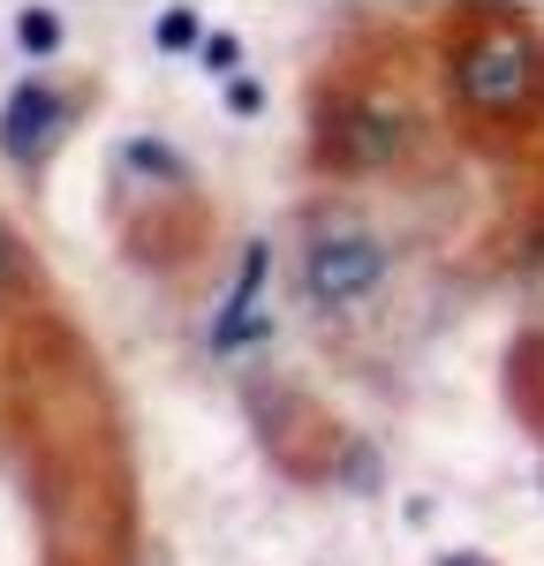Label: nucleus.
<instances>
[{
	"label": "nucleus",
	"mask_w": 544,
	"mask_h": 566,
	"mask_svg": "<svg viewBox=\"0 0 544 566\" xmlns=\"http://www.w3.org/2000/svg\"><path fill=\"white\" fill-rule=\"evenodd\" d=\"M386 280V242L363 219H317L303 242V295L317 310H356Z\"/></svg>",
	"instance_id": "f257e3e1"
},
{
	"label": "nucleus",
	"mask_w": 544,
	"mask_h": 566,
	"mask_svg": "<svg viewBox=\"0 0 544 566\" xmlns=\"http://www.w3.org/2000/svg\"><path fill=\"white\" fill-rule=\"evenodd\" d=\"M15 280H23V242L0 227V287H15Z\"/></svg>",
	"instance_id": "423d86ee"
},
{
	"label": "nucleus",
	"mask_w": 544,
	"mask_h": 566,
	"mask_svg": "<svg viewBox=\"0 0 544 566\" xmlns=\"http://www.w3.org/2000/svg\"><path fill=\"white\" fill-rule=\"evenodd\" d=\"M61 122H69V106L45 84H23L8 98V114H0V151H8L15 167H39L45 151H53V136H61Z\"/></svg>",
	"instance_id": "f03ea898"
},
{
	"label": "nucleus",
	"mask_w": 544,
	"mask_h": 566,
	"mask_svg": "<svg viewBox=\"0 0 544 566\" xmlns=\"http://www.w3.org/2000/svg\"><path fill=\"white\" fill-rule=\"evenodd\" d=\"M15 45H23V53H53V45H61V15H53V8H23V15H15Z\"/></svg>",
	"instance_id": "7ed1b4c3"
},
{
	"label": "nucleus",
	"mask_w": 544,
	"mask_h": 566,
	"mask_svg": "<svg viewBox=\"0 0 544 566\" xmlns=\"http://www.w3.org/2000/svg\"><path fill=\"white\" fill-rule=\"evenodd\" d=\"M205 69H212L220 84L242 69V45H234V31H212V39H205Z\"/></svg>",
	"instance_id": "39448f33"
},
{
	"label": "nucleus",
	"mask_w": 544,
	"mask_h": 566,
	"mask_svg": "<svg viewBox=\"0 0 544 566\" xmlns=\"http://www.w3.org/2000/svg\"><path fill=\"white\" fill-rule=\"evenodd\" d=\"M151 39H159V53H181V45H205V23H197L189 8H167V15L151 23Z\"/></svg>",
	"instance_id": "20e7f679"
},
{
	"label": "nucleus",
	"mask_w": 544,
	"mask_h": 566,
	"mask_svg": "<svg viewBox=\"0 0 544 566\" xmlns=\"http://www.w3.org/2000/svg\"><path fill=\"white\" fill-rule=\"evenodd\" d=\"M227 106H234V114H258V106H265V91L250 84V76H227Z\"/></svg>",
	"instance_id": "0eeeda50"
}]
</instances>
